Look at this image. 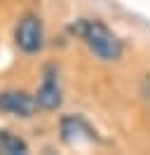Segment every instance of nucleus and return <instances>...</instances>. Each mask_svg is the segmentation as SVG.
Segmentation results:
<instances>
[{
  "mask_svg": "<svg viewBox=\"0 0 150 155\" xmlns=\"http://www.w3.org/2000/svg\"><path fill=\"white\" fill-rule=\"evenodd\" d=\"M73 33H77L94 52V57H99L101 61H117L122 57V42L103 21H77Z\"/></svg>",
  "mask_w": 150,
  "mask_h": 155,
  "instance_id": "f257e3e1",
  "label": "nucleus"
},
{
  "mask_svg": "<svg viewBox=\"0 0 150 155\" xmlns=\"http://www.w3.org/2000/svg\"><path fill=\"white\" fill-rule=\"evenodd\" d=\"M14 38H17L19 49H24L26 54H33L42 47V21L38 19L35 14H26L24 19L19 21L17 31H14Z\"/></svg>",
  "mask_w": 150,
  "mask_h": 155,
  "instance_id": "f03ea898",
  "label": "nucleus"
},
{
  "mask_svg": "<svg viewBox=\"0 0 150 155\" xmlns=\"http://www.w3.org/2000/svg\"><path fill=\"white\" fill-rule=\"evenodd\" d=\"M0 110H2V113H9V115L31 117L38 110V101H35V97H31L26 92L7 89V92L0 94Z\"/></svg>",
  "mask_w": 150,
  "mask_h": 155,
  "instance_id": "7ed1b4c3",
  "label": "nucleus"
},
{
  "mask_svg": "<svg viewBox=\"0 0 150 155\" xmlns=\"http://www.w3.org/2000/svg\"><path fill=\"white\" fill-rule=\"evenodd\" d=\"M35 101L38 108H45V110H56L61 106V87H59V80L52 68H47V75L42 80V87L38 89Z\"/></svg>",
  "mask_w": 150,
  "mask_h": 155,
  "instance_id": "20e7f679",
  "label": "nucleus"
},
{
  "mask_svg": "<svg viewBox=\"0 0 150 155\" xmlns=\"http://www.w3.org/2000/svg\"><path fill=\"white\" fill-rule=\"evenodd\" d=\"M61 134H64L66 143H80V134H87L89 139H94V132L84 125L80 117H66L61 122Z\"/></svg>",
  "mask_w": 150,
  "mask_h": 155,
  "instance_id": "39448f33",
  "label": "nucleus"
},
{
  "mask_svg": "<svg viewBox=\"0 0 150 155\" xmlns=\"http://www.w3.org/2000/svg\"><path fill=\"white\" fill-rule=\"evenodd\" d=\"M0 153L5 155H21V153H28V146L24 139L9 134V132H0Z\"/></svg>",
  "mask_w": 150,
  "mask_h": 155,
  "instance_id": "423d86ee",
  "label": "nucleus"
}]
</instances>
